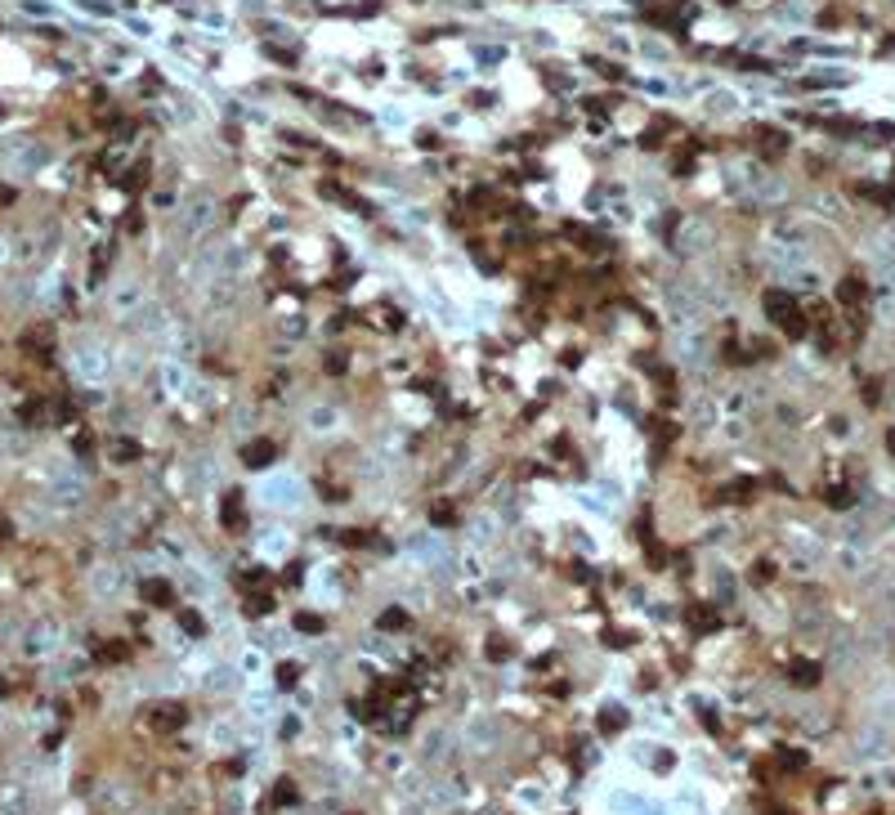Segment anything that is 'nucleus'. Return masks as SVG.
I'll use <instances>...</instances> for the list:
<instances>
[{
	"label": "nucleus",
	"mask_w": 895,
	"mask_h": 815,
	"mask_svg": "<svg viewBox=\"0 0 895 815\" xmlns=\"http://www.w3.org/2000/svg\"><path fill=\"white\" fill-rule=\"evenodd\" d=\"M274 457H278V444H274V439H251V444L242 448V461L251 466V471H260V466H269Z\"/></svg>",
	"instance_id": "4"
},
{
	"label": "nucleus",
	"mask_w": 895,
	"mask_h": 815,
	"mask_svg": "<svg viewBox=\"0 0 895 815\" xmlns=\"http://www.w3.org/2000/svg\"><path fill=\"white\" fill-rule=\"evenodd\" d=\"M274 797H278V806H296V784L291 779H278V784L269 789V802H274Z\"/></svg>",
	"instance_id": "11"
},
{
	"label": "nucleus",
	"mask_w": 895,
	"mask_h": 815,
	"mask_svg": "<svg viewBox=\"0 0 895 815\" xmlns=\"http://www.w3.org/2000/svg\"><path fill=\"white\" fill-rule=\"evenodd\" d=\"M484 650H488V654H493V663H501L506 654H511V645H506L501 636H493V641H488V645H484Z\"/></svg>",
	"instance_id": "18"
},
{
	"label": "nucleus",
	"mask_w": 895,
	"mask_h": 815,
	"mask_svg": "<svg viewBox=\"0 0 895 815\" xmlns=\"http://www.w3.org/2000/svg\"><path fill=\"white\" fill-rule=\"evenodd\" d=\"M689 627L694 631H716V609L712 605H694L689 609Z\"/></svg>",
	"instance_id": "8"
},
{
	"label": "nucleus",
	"mask_w": 895,
	"mask_h": 815,
	"mask_svg": "<svg viewBox=\"0 0 895 815\" xmlns=\"http://www.w3.org/2000/svg\"><path fill=\"white\" fill-rule=\"evenodd\" d=\"M779 757L788 761V771H801V766H806V753H797V748H784Z\"/></svg>",
	"instance_id": "19"
},
{
	"label": "nucleus",
	"mask_w": 895,
	"mask_h": 815,
	"mask_svg": "<svg viewBox=\"0 0 895 815\" xmlns=\"http://www.w3.org/2000/svg\"><path fill=\"white\" fill-rule=\"evenodd\" d=\"M0 260H5V242H0Z\"/></svg>",
	"instance_id": "24"
},
{
	"label": "nucleus",
	"mask_w": 895,
	"mask_h": 815,
	"mask_svg": "<svg viewBox=\"0 0 895 815\" xmlns=\"http://www.w3.org/2000/svg\"><path fill=\"white\" fill-rule=\"evenodd\" d=\"M622 726H627V712H622V708H614V704H609V708L600 712V730H604V735H618Z\"/></svg>",
	"instance_id": "9"
},
{
	"label": "nucleus",
	"mask_w": 895,
	"mask_h": 815,
	"mask_svg": "<svg viewBox=\"0 0 895 815\" xmlns=\"http://www.w3.org/2000/svg\"><path fill=\"white\" fill-rule=\"evenodd\" d=\"M886 448H891V457H895V430H886Z\"/></svg>",
	"instance_id": "23"
},
{
	"label": "nucleus",
	"mask_w": 895,
	"mask_h": 815,
	"mask_svg": "<svg viewBox=\"0 0 895 815\" xmlns=\"http://www.w3.org/2000/svg\"><path fill=\"white\" fill-rule=\"evenodd\" d=\"M179 623H184V631H189V636H201V631H206V619H201L197 609H184Z\"/></svg>",
	"instance_id": "14"
},
{
	"label": "nucleus",
	"mask_w": 895,
	"mask_h": 815,
	"mask_svg": "<svg viewBox=\"0 0 895 815\" xmlns=\"http://www.w3.org/2000/svg\"><path fill=\"white\" fill-rule=\"evenodd\" d=\"M184 721H189V708L184 704H153L148 708V726H153L157 735H175V730H184Z\"/></svg>",
	"instance_id": "2"
},
{
	"label": "nucleus",
	"mask_w": 895,
	"mask_h": 815,
	"mask_svg": "<svg viewBox=\"0 0 895 815\" xmlns=\"http://www.w3.org/2000/svg\"><path fill=\"white\" fill-rule=\"evenodd\" d=\"M376 623H381L385 631H399V627H408V614H403V609H385Z\"/></svg>",
	"instance_id": "15"
},
{
	"label": "nucleus",
	"mask_w": 895,
	"mask_h": 815,
	"mask_svg": "<svg viewBox=\"0 0 895 815\" xmlns=\"http://www.w3.org/2000/svg\"><path fill=\"white\" fill-rule=\"evenodd\" d=\"M837 301L846 305V309L864 305V282H859V278H841V287H837Z\"/></svg>",
	"instance_id": "7"
},
{
	"label": "nucleus",
	"mask_w": 895,
	"mask_h": 815,
	"mask_svg": "<svg viewBox=\"0 0 895 815\" xmlns=\"http://www.w3.org/2000/svg\"><path fill=\"white\" fill-rule=\"evenodd\" d=\"M274 609V591H264V596H246V614L251 619H260V614Z\"/></svg>",
	"instance_id": "13"
},
{
	"label": "nucleus",
	"mask_w": 895,
	"mask_h": 815,
	"mask_svg": "<svg viewBox=\"0 0 895 815\" xmlns=\"http://www.w3.org/2000/svg\"><path fill=\"white\" fill-rule=\"evenodd\" d=\"M0 815H31V806H27V797L14 789V793H5V802H0Z\"/></svg>",
	"instance_id": "10"
},
{
	"label": "nucleus",
	"mask_w": 895,
	"mask_h": 815,
	"mask_svg": "<svg viewBox=\"0 0 895 815\" xmlns=\"http://www.w3.org/2000/svg\"><path fill=\"white\" fill-rule=\"evenodd\" d=\"M224 524H229V529H233V524H242V506H238V497H233V493L224 497Z\"/></svg>",
	"instance_id": "17"
},
{
	"label": "nucleus",
	"mask_w": 895,
	"mask_h": 815,
	"mask_svg": "<svg viewBox=\"0 0 895 815\" xmlns=\"http://www.w3.org/2000/svg\"><path fill=\"white\" fill-rule=\"evenodd\" d=\"M788 676H792V686L810 690V686H819V676H824V672H819V663H810V659H797V663L788 668Z\"/></svg>",
	"instance_id": "5"
},
{
	"label": "nucleus",
	"mask_w": 895,
	"mask_h": 815,
	"mask_svg": "<svg viewBox=\"0 0 895 815\" xmlns=\"http://www.w3.org/2000/svg\"><path fill=\"white\" fill-rule=\"evenodd\" d=\"M345 368H349V359H345V354H327V372H331V376H341Z\"/></svg>",
	"instance_id": "22"
},
{
	"label": "nucleus",
	"mask_w": 895,
	"mask_h": 815,
	"mask_svg": "<svg viewBox=\"0 0 895 815\" xmlns=\"http://www.w3.org/2000/svg\"><path fill=\"white\" fill-rule=\"evenodd\" d=\"M296 676H300L296 663H282V668H278V681H282V686H296Z\"/></svg>",
	"instance_id": "21"
},
{
	"label": "nucleus",
	"mask_w": 895,
	"mask_h": 815,
	"mask_svg": "<svg viewBox=\"0 0 895 815\" xmlns=\"http://www.w3.org/2000/svg\"><path fill=\"white\" fill-rule=\"evenodd\" d=\"M452 520H457V511H452L448 502H439L434 506V524H452Z\"/></svg>",
	"instance_id": "20"
},
{
	"label": "nucleus",
	"mask_w": 895,
	"mask_h": 815,
	"mask_svg": "<svg viewBox=\"0 0 895 815\" xmlns=\"http://www.w3.org/2000/svg\"><path fill=\"white\" fill-rule=\"evenodd\" d=\"M766 314H770V323L784 331V336H792V341H801L806 336V327H810V319H806V309L792 301L788 291H770L766 296Z\"/></svg>",
	"instance_id": "1"
},
{
	"label": "nucleus",
	"mask_w": 895,
	"mask_h": 815,
	"mask_svg": "<svg viewBox=\"0 0 895 815\" xmlns=\"http://www.w3.org/2000/svg\"><path fill=\"white\" fill-rule=\"evenodd\" d=\"M296 631H323V619H318V614H309V609H300V614H296Z\"/></svg>",
	"instance_id": "16"
},
{
	"label": "nucleus",
	"mask_w": 895,
	"mask_h": 815,
	"mask_svg": "<svg viewBox=\"0 0 895 815\" xmlns=\"http://www.w3.org/2000/svg\"><path fill=\"white\" fill-rule=\"evenodd\" d=\"M144 601L148 605H175V587L161 582V578H153V582H144Z\"/></svg>",
	"instance_id": "6"
},
{
	"label": "nucleus",
	"mask_w": 895,
	"mask_h": 815,
	"mask_svg": "<svg viewBox=\"0 0 895 815\" xmlns=\"http://www.w3.org/2000/svg\"><path fill=\"white\" fill-rule=\"evenodd\" d=\"M756 139H761L766 157H774V153H784V148H788V139L779 135V130H756Z\"/></svg>",
	"instance_id": "12"
},
{
	"label": "nucleus",
	"mask_w": 895,
	"mask_h": 815,
	"mask_svg": "<svg viewBox=\"0 0 895 815\" xmlns=\"http://www.w3.org/2000/svg\"><path fill=\"white\" fill-rule=\"evenodd\" d=\"M59 645V623H36L27 631V641H23V650L31 654V659H45L49 650Z\"/></svg>",
	"instance_id": "3"
}]
</instances>
